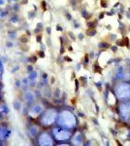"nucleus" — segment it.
<instances>
[{"mask_svg":"<svg viewBox=\"0 0 130 146\" xmlns=\"http://www.w3.org/2000/svg\"><path fill=\"white\" fill-rule=\"evenodd\" d=\"M55 112L53 111V110H51V111H48L46 113V115H45L44 119H43V122L45 124H51L54 121V119H55Z\"/></svg>","mask_w":130,"mask_h":146,"instance_id":"obj_4","label":"nucleus"},{"mask_svg":"<svg viewBox=\"0 0 130 146\" xmlns=\"http://www.w3.org/2000/svg\"><path fill=\"white\" fill-rule=\"evenodd\" d=\"M108 102H109V104H112V105L115 104V96L112 95V94H109V96H108Z\"/></svg>","mask_w":130,"mask_h":146,"instance_id":"obj_7","label":"nucleus"},{"mask_svg":"<svg viewBox=\"0 0 130 146\" xmlns=\"http://www.w3.org/2000/svg\"><path fill=\"white\" fill-rule=\"evenodd\" d=\"M60 122L63 124V126L72 127L75 126V118L70 112H63L60 116Z\"/></svg>","mask_w":130,"mask_h":146,"instance_id":"obj_2","label":"nucleus"},{"mask_svg":"<svg viewBox=\"0 0 130 146\" xmlns=\"http://www.w3.org/2000/svg\"><path fill=\"white\" fill-rule=\"evenodd\" d=\"M119 111H120L121 116L123 117L124 119L129 118V116H130V102L122 103L119 107Z\"/></svg>","mask_w":130,"mask_h":146,"instance_id":"obj_3","label":"nucleus"},{"mask_svg":"<svg viewBox=\"0 0 130 146\" xmlns=\"http://www.w3.org/2000/svg\"><path fill=\"white\" fill-rule=\"evenodd\" d=\"M40 143L43 145H49V144H51V139L49 135H43L40 137Z\"/></svg>","mask_w":130,"mask_h":146,"instance_id":"obj_6","label":"nucleus"},{"mask_svg":"<svg viewBox=\"0 0 130 146\" xmlns=\"http://www.w3.org/2000/svg\"><path fill=\"white\" fill-rule=\"evenodd\" d=\"M69 133H67V131H55V136L56 138H58V139L60 140H64L66 138L69 137Z\"/></svg>","mask_w":130,"mask_h":146,"instance_id":"obj_5","label":"nucleus"},{"mask_svg":"<svg viewBox=\"0 0 130 146\" xmlns=\"http://www.w3.org/2000/svg\"><path fill=\"white\" fill-rule=\"evenodd\" d=\"M117 96L120 100H126L130 98V86L129 85H120L117 89Z\"/></svg>","mask_w":130,"mask_h":146,"instance_id":"obj_1","label":"nucleus"}]
</instances>
